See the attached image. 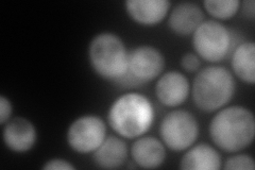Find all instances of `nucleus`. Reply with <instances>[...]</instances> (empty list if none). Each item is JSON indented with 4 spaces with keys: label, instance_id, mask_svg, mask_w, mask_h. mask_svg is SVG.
Instances as JSON below:
<instances>
[{
    "label": "nucleus",
    "instance_id": "f8f14e48",
    "mask_svg": "<svg viewBox=\"0 0 255 170\" xmlns=\"http://www.w3.org/2000/svg\"><path fill=\"white\" fill-rule=\"evenodd\" d=\"M125 9L134 22L152 27L168 16L170 2L167 0H127Z\"/></svg>",
    "mask_w": 255,
    "mask_h": 170
},
{
    "label": "nucleus",
    "instance_id": "4468645a",
    "mask_svg": "<svg viewBox=\"0 0 255 170\" xmlns=\"http://www.w3.org/2000/svg\"><path fill=\"white\" fill-rule=\"evenodd\" d=\"M130 149L126 140L118 135H109L93 153L95 165L102 169L122 167L129 157Z\"/></svg>",
    "mask_w": 255,
    "mask_h": 170
},
{
    "label": "nucleus",
    "instance_id": "9b49d317",
    "mask_svg": "<svg viewBox=\"0 0 255 170\" xmlns=\"http://www.w3.org/2000/svg\"><path fill=\"white\" fill-rule=\"evenodd\" d=\"M130 156L137 167L156 169L165 163L166 146L161 139L145 134L134 140L130 148Z\"/></svg>",
    "mask_w": 255,
    "mask_h": 170
},
{
    "label": "nucleus",
    "instance_id": "4be33fe9",
    "mask_svg": "<svg viewBox=\"0 0 255 170\" xmlns=\"http://www.w3.org/2000/svg\"><path fill=\"white\" fill-rule=\"evenodd\" d=\"M241 10L243 11V14L246 16L247 18L251 20L254 19L255 16V3L253 0H247L241 3Z\"/></svg>",
    "mask_w": 255,
    "mask_h": 170
},
{
    "label": "nucleus",
    "instance_id": "f03ea898",
    "mask_svg": "<svg viewBox=\"0 0 255 170\" xmlns=\"http://www.w3.org/2000/svg\"><path fill=\"white\" fill-rule=\"evenodd\" d=\"M155 110L147 96L129 92L118 96L108 111V124L116 135L135 140L145 135L154 124Z\"/></svg>",
    "mask_w": 255,
    "mask_h": 170
},
{
    "label": "nucleus",
    "instance_id": "aec40b11",
    "mask_svg": "<svg viewBox=\"0 0 255 170\" xmlns=\"http://www.w3.org/2000/svg\"><path fill=\"white\" fill-rule=\"evenodd\" d=\"M42 168L44 170H74L75 166L65 159L53 158L45 162Z\"/></svg>",
    "mask_w": 255,
    "mask_h": 170
},
{
    "label": "nucleus",
    "instance_id": "412c9836",
    "mask_svg": "<svg viewBox=\"0 0 255 170\" xmlns=\"http://www.w3.org/2000/svg\"><path fill=\"white\" fill-rule=\"evenodd\" d=\"M13 105L7 97L0 96V125L4 126L12 118Z\"/></svg>",
    "mask_w": 255,
    "mask_h": 170
},
{
    "label": "nucleus",
    "instance_id": "f257e3e1",
    "mask_svg": "<svg viewBox=\"0 0 255 170\" xmlns=\"http://www.w3.org/2000/svg\"><path fill=\"white\" fill-rule=\"evenodd\" d=\"M209 132L216 147L225 152H242L252 145L255 136L253 112L243 105H230L215 112Z\"/></svg>",
    "mask_w": 255,
    "mask_h": 170
},
{
    "label": "nucleus",
    "instance_id": "39448f33",
    "mask_svg": "<svg viewBox=\"0 0 255 170\" xmlns=\"http://www.w3.org/2000/svg\"><path fill=\"white\" fill-rule=\"evenodd\" d=\"M195 53L210 63H219L231 54L235 48L232 32L222 22L204 20L191 35Z\"/></svg>",
    "mask_w": 255,
    "mask_h": 170
},
{
    "label": "nucleus",
    "instance_id": "6e6552de",
    "mask_svg": "<svg viewBox=\"0 0 255 170\" xmlns=\"http://www.w3.org/2000/svg\"><path fill=\"white\" fill-rule=\"evenodd\" d=\"M107 131L106 121L100 116L94 114L79 116L67 129V144L79 155H90L106 140Z\"/></svg>",
    "mask_w": 255,
    "mask_h": 170
},
{
    "label": "nucleus",
    "instance_id": "2eb2a0df",
    "mask_svg": "<svg viewBox=\"0 0 255 170\" xmlns=\"http://www.w3.org/2000/svg\"><path fill=\"white\" fill-rule=\"evenodd\" d=\"M183 170H219L222 159L219 151L207 143L194 144L185 150L180 161Z\"/></svg>",
    "mask_w": 255,
    "mask_h": 170
},
{
    "label": "nucleus",
    "instance_id": "20e7f679",
    "mask_svg": "<svg viewBox=\"0 0 255 170\" xmlns=\"http://www.w3.org/2000/svg\"><path fill=\"white\" fill-rule=\"evenodd\" d=\"M129 50L114 32L95 35L89 46V61L94 72L103 80L117 83L127 72Z\"/></svg>",
    "mask_w": 255,
    "mask_h": 170
},
{
    "label": "nucleus",
    "instance_id": "f3484780",
    "mask_svg": "<svg viewBox=\"0 0 255 170\" xmlns=\"http://www.w3.org/2000/svg\"><path fill=\"white\" fill-rule=\"evenodd\" d=\"M241 3L239 0H205L203 6L214 20L222 22L234 17L241 10Z\"/></svg>",
    "mask_w": 255,
    "mask_h": 170
},
{
    "label": "nucleus",
    "instance_id": "0eeeda50",
    "mask_svg": "<svg viewBox=\"0 0 255 170\" xmlns=\"http://www.w3.org/2000/svg\"><path fill=\"white\" fill-rule=\"evenodd\" d=\"M200 134L197 117L186 110H173L164 116L159 125V137L166 148L174 152L185 151L196 144Z\"/></svg>",
    "mask_w": 255,
    "mask_h": 170
},
{
    "label": "nucleus",
    "instance_id": "dca6fc26",
    "mask_svg": "<svg viewBox=\"0 0 255 170\" xmlns=\"http://www.w3.org/2000/svg\"><path fill=\"white\" fill-rule=\"evenodd\" d=\"M231 68L233 76L244 83H255V45L252 40H246L235 46L231 52Z\"/></svg>",
    "mask_w": 255,
    "mask_h": 170
},
{
    "label": "nucleus",
    "instance_id": "ddd939ff",
    "mask_svg": "<svg viewBox=\"0 0 255 170\" xmlns=\"http://www.w3.org/2000/svg\"><path fill=\"white\" fill-rule=\"evenodd\" d=\"M167 17L169 29L179 36L193 35L197 28L205 20L201 6L190 1L175 4Z\"/></svg>",
    "mask_w": 255,
    "mask_h": 170
},
{
    "label": "nucleus",
    "instance_id": "1a4fd4ad",
    "mask_svg": "<svg viewBox=\"0 0 255 170\" xmlns=\"http://www.w3.org/2000/svg\"><path fill=\"white\" fill-rule=\"evenodd\" d=\"M191 84L187 77L179 70H170L156 79L154 93L156 99L166 108H178L190 95Z\"/></svg>",
    "mask_w": 255,
    "mask_h": 170
},
{
    "label": "nucleus",
    "instance_id": "423d86ee",
    "mask_svg": "<svg viewBox=\"0 0 255 170\" xmlns=\"http://www.w3.org/2000/svg\"><path fill=\"white\" fill-rule=\"evenodd\" d=\"M166 66L163 52L151 45H140L129 50L126 75L116 84L123 87H138L156 80Z\"/></svg>",
    "mask_w": 255,
    "mask_h": 170
},
{
    "label": "nucleus",
    "instance_id": "a211bd4d",
    "mask_svg": "<svg viewBox=\"0 0 255 170\" xmlns=\"http://www.w3.org/2000/svg\"><path fill=\"white\" fill-rule=\"evenodd\" d=\"M222 168L226 170H254L255 164L251 156L236 152L226 160Z\"/></svg>",
    "mask_w": 255,
    "mask_h": 170
},
{
    "label": "nucleus",
    "instance_id": "9d476101",
    "mask_svg": "<svg viewBox=\"0 0 255 170\" xmlns=\"http://www.w3.org/2000/svg\"><path fill=\"white\" fill-rule=\"evenodd\" d=\"M2 140L5 147L14 153H26L34 148L37 130L26 117H13L3 126Z\"/></svg>",
    "mask_w": 255,
    "mask_h": 170
},
{
    "label": "nucleus",
    "instance_id": "6ab92c4d",
    "mask_svg": "<svg viewBox=\"0 0 255 170\" xmlns=\"http://www.w3.org/2000/svg\"><path fill=\"white\" fill-rule=\"evenodd\" d=\"M181 67L186 72H198L201 67V59L195 52H187L181 58Z\"/></svg>",
    "mask_w": 255,
    "mask_h": 170
},
{
    "label": "nucleus",
    "instance_id": "7ed1b4c3",
    "mask_svg": "<svg viewBox=\"0 0 255 170\" xmlns=\"http://www.w3.org/2000/svg\"><path fill=\"white\" fill-rule=\"evenodd\" d=\"M236 91L232 72L219 65L206 66L197 72L190 95L196 107L205 113H215L227 107Z\"/></svg>",
    "mask_w": 255,
    "mask_h": 170
}]
</instances>
